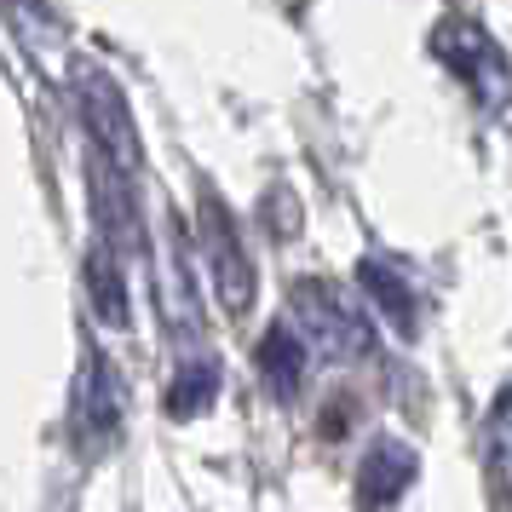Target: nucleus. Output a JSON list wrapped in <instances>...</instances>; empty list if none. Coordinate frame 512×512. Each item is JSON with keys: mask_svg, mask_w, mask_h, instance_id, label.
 I'll return each instance as SVG.
<instances>
[{"mask_svg": "<svg viewBox=\"0 0 512 512\" xmlns=\"http://www.w3.org/2000/svg\"><path fill=\"white\" fill-rule=\"evenodd\" d=\"M288 328L323 363H363L374 351V328L363 317V305L328 277H305L288 288Z\"/></svg>", "mask_w": 512, "mask_h": 512, "instance_id": "f257e3e1", "label": "nucleus"}, {"mask_svg": "<svg viewBox=\"0 0 512 512\" xmlns=\"http://www.w3.org/2000/svg\"><path fill=\"white\" fill-rule=\"evenodd\" d=\"M70 98L81 110V127L93 133V156L116 167V173H139V127H133V110H127V93L116 87V75L98 70V64H75L70 70Z\"/></svg>", "mask_w": 512, "mask_h": 512, "instance_id": "f03ea898", "label": "nucleus"}, {"mask_svg": "<svg viewBox=\"0 0 512 512\" xmlns=\"http://www.w3.org/2000/svg\"><path fill=\"white\" fill-rule=\"evenodd\" d=\"M196 248H202V265H208V282L219 305L231 311V317H248L259 300V277H254V259L242 248V231H236L231 208L202 190V208H196Z\"/></svg>", "mask_w": 512, "mask_h": 512, "instance_id": "7ed1b4c3", "label": "nucleus"}, {"mask_svg": "<svg viewBox=\"0 0 512 512\" xmlns=\"http://www.w3.org/2000/svg\"><path fill=\"white\" fill-rule=\"evenodd\" d=\"M432 52H438L449 70L461 75L472 98L484 104V110H501L512 98V64L507 52L495 47L484 35V24L472 18V12H443L438 29H432Z\"/></svg>", "mask_w": 512, "mask_h": 512, "instance_id": "20e7f679", "label": "nucleus"}, {"mask_svg": "<svg viewBox=\"0 0 512 512\" xmlns=\"http://www.w3.org/2000/svg\"><path fill=\"white\" fill-rule=\"evenodd\" d=\"M87 190H93V225H98V242L127 265V259L144 254V231H139V196H133V179L116 173V167L93 156L87 162Z\"/></svg>", "mask_w": 512, "mask_h": 512, "instance_id": "39448f33", "label": "nucleus"}, {"mask_svg": "<svg viewBox=\"0 0 512 512\" xmlns=\"http://www.w3.org/2000/svg\"><path fill=\"white\" fill-rule=\"evenodd\" d=\"M121 380L110 369V357L104 351L87 346L81 357V374H75V438L81 443H110L121 426Z\"/></svg>", "mask_w": 512, "mask_h": 512, "instance_id": "423d86ee", "label": "nucleus"}, {"mask_svg": "<svg viewBox=\"0 0 512 512\" xmlns=\"http://www.w3.org/2000/svg\"><path fill=\"white\" fill-rule=\"evenodd\" d=\"M357 282H363V294H369L374 317H386L397 340H415L420 334V300H415V282L409 271L386 254H363L357 259Z\"/></svg>", "mask_w": 512, "mask_h": 512, "instance_id": "0eeeda50", "label": "nucleus"}, {"mask_svg": "<svg viewBox=\"0 0 512 512\" xmlns=\"http://www.w3.org/2000/svg\"><path fill=\"white\" fill-rule=\"evenodd\" d=\"M415 449L403 438H374L363 466H357V507L363 512H386L392 501H403V489L415 484Z\"/></svg>", "mask_w": 512, "mask_h": 512, "instance_id": "6e6552de", "label": "nucleus"}, {"mask_svg": "<svg viewBox=\"0 0 512 512\" xmlns=\"http://www.w3.org/2000/svg\"><path fill=\"white\" fill-rule=\"evenodd\" d=\"M162 311H167V328L196 340V282H190V254H185V231L179 219H167V236H162Z\"/></svg>", "mask_w": 512, "mask_h": 512, "instance_id": "1a4fd4ad", "label": "nucleus"}, {"mask_svg": "<svg viewBox=\"0 0 512 512\" xmlns=\"http://www.w3.org/2000/svg\"><path fill=\"white\" fill-rule=\"evenodd\" d=\"M81 282H87V305L104 328H127L133 323V294H127V265H121L104 242L87 248L81 259Z\"/></svg>", "mask_w": 512, "mask_h": 512, "instance_id": "9d476101", "label": "nucleus"}, {"mask_svg": "<svg viewBox=\"0 0 512 512\" xmlns=\"http://www.w3.org/2000/svg\"><path fill=\"white\" fill-rule=\"evenodd\" d=\"M254 363H259L265 392L288 403V397H300V386H305V363H311V351H305V340L288 323H271L265 328V340H259V351H254Z\"/></svg>", "mask_w": 512, "mask_h": 512, "instance_id": "9b49d317", "label": "nucleus"}, {"mask_svg": "<svg viewBox=\"0 0 512 512\" xmlns=\"http://www.w3.org/2000/svg\"><path fill=\"white\" fill-rule=\"evenodd\" d=\"M484 484L495 507H512V380L495 392L484 420Z\"/></svg>", "mask_w": 512, "mask_h": 512, "instance_id": "f8f14e48", "label": "nucleus"}, {"mask_svg": "<svg viewBox=\"0 0 512 512\" xmlns=\"http://www.w3.org/2000/svg\"><path fill=\"white\" fill-rule=\"evenodd\" d=\"M213 397H219V363L213 357H185L173 369V386H167V415L196 420L213 409Z\"/></svg>", "mask_w": 512, "mask_h": 512, "instance_id": "ddd939ff", "label": "nucleus"}]
</instances>
